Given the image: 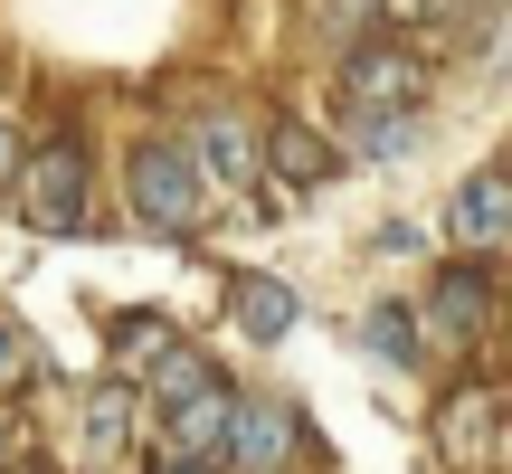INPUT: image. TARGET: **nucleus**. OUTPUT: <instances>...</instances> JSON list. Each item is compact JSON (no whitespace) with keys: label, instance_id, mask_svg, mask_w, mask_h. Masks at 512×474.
I'll list each match as a JSON object with an SVG mask.
<instances>
[{"label":"nucleus","instance_id":"f257e3e1","mask_svg":"<svg viewBox=\"0 0 512 474\" xmlns=\"http://www.w3.org/2000/svg\"><path fill=\"white\" fill-rule=\"evenodd\" d=\"M124 190H133V219L162 228V237H190V228L209 219V181L190 171L181 143H143V152H133V171H124Z\"/></svg>","mask_w":512,"mask_h":474},{"label":"nucleus","instance_id":"f03ea898","mask_svg":"<svg viewBox=\"0 0 512 474\" xmlns=\"http://www.w3.org/2000/svg\"><path fill=\"white\" fill-rule=\"evenodd\" d=\"M10 181H19V219H29V228H57V237L86 228V152H76V143L29 152Z\"/></svg>","mask_w":512,"mask_h":474},{"label":"nucleus","instance_id":"7ed1b4c3","mask_svg":"<svg viewBox=\"0 0 512 474\" xmlns=\"http://www.w3.org/2000/svg\"><path fill=\"white\" fill-rule=\"evenodd\" d=\"M342 105H351V114H399V105H427V57H418V48H361V38H351Z\"/></svg>","mask_w":512,"mask_h":474},{"label":"nucleus","instance_id":"20e7f679","mask_svg":"<svg viewBox=\"0 0 512 474\" xmlns=\"http://www.w3.org/2000/svg\"><path fill=\"white\" fill-rule=\"evenodd\" d=\"M484 323H494V266H484V256H465V266H446L437 294H427V332H437L446 351H475Z\"/></svg>","mask_w":512,"mask_h":474},{"label":"nucleus","instance_id":"39448f33","mask_svg":"<svg viewBox=\"0 0 512 474\" xmlns=\"http://www.w3.org/2000/svg\"><path fill=\"white\" fill-rule=\"evenodd\" d=\"M294 437H304V427H294L285 399H228V446H219V456L238 465V474H285L294 465Z\"/></svg>","mask_w":512,"mask_h":474},{"label":"nucleus","instance_id":"423d86ee","mask_svg":"<svg viewBox=\"0 0 512 474\" xmlns=\"http://www.w3.org/2000/svg\"><path fill=\"white\" fill-rule=\"evenodd\" d=\"M219 446H228V389H219V370H209L200 389H181V399L162 408V456L219 465Z\"/></svg>","mask_w":512,"mask_h":474},{"label":"nucleus","instance_id":"0eeeda50","mask_svg":"<svg viewBox=\"0 0 512 474\" xmlns=\"http://www.w3.org/2000/svg\"><path fill=\"white\" fill-rule=\"evenodd\" d=\"M181 152H190V171H200V181H219V190H256V181H266V171H256V133L238 124V114H209Z\"/></svg>","mask_w":512,"mask_h":474},{"label":"nucleus","instance_id":"6e6552de","mask_svg":"<svg viewBox=\"0 0 512 474\" xmlns=\"http://www.w3.org/2000/svg\"><path fill=\"white\" fill-rule=\"evenodd\" d=\"M256 171H266V181H285V190H323L342 162H332L323 133H304V124H266V133H256Z\"/></svg>","mask_w":512,"mask_h":474},{"label":"nucleus","instance_id":"1a4fd4ad","mask_svg":"<svg viewBox=\"0 0 512 474\" xmlns=\"http://www.w3.org/2000/svg\"><path fill=\"white\" fill-rule=\"evenodd\" d=\"M437 437H446V456H456V465H484V456H494V437H503V389L494 380L456 389V408L437 418Z\"/></svg>","mask_w":512,"mask_h":474},{"label":"nucleus","instance_id":"9d476101","mask_svg":"<svg viewBox=\"0 0 512 474\" xmlns=\"http://www.w3.org/2000/svg\"><path fill=\"white\" fill-rule=\"evenodd\" d=\"M456 237H465V247H475V256H494L503 237H512V181H503L494 162H484L475 181L456 190Z\"/></svg>","mask_w":512,"mask_h":474},{"label":"nucleus","instance_id":"9b49d317","mask_svg":"<svg viewBox=\"0 0 512 474\" xmlns=\"http://www.w3.org/2000/svg\"><path fill=\"white\" fill-rule=\"evenodd\" d=\"M133 437V380H105L86 389V418H76V465H114Z\"/></svg>","mask_w":512,"mask_h":474},{"label":"nucleus","instance_id":"f8f14e48","mask_svg":"<svg viewBox=\"0 0 512 474\" xmlns=\"http://www.w3.org/2000/svg\"><path fill=\"white\" fill-rule=\"evenodd\" d=\"M228 313H238L247 342H285L304 304H294V285H275V275H238V285H228Z\"/></svg>","mask_w":512,"mask_h":474},{"label":"nucleus","instance_id":"ddd939ff","mask_svg":"<svg viewBox=\"0 0 512 474\" xmlns=\"http://www.w3.org/2000/svg\"><path fill=\"white\" fill-rule=\"evenodd\" d=\"M361 342L380 351V361H399V370H418V351H427V342H418V313H408V304H370V313H361Z\"/></svg>","mask_w":512,"mask_h":474},{"label":"nucleus","instance_id":"4468645a","mask_svg":"<svg viewBox=\"0 0 512 474\" xmlns=\"http://www.w3.org/2000/svg\"><path fill=\"white\" fill-rule=\"evenodd\" d=\"M162 342H171V323H162V313H133V323H114V361H124V380H133V370H143Z\"/></svg>","mask_w":512,"mask_h":474},{"label":"nucleus","instance_id":"2eb2a0df","mask_svg":"<svg viewBox=\"0 0 512 474\" xmlns=\"http://www.w3.org/2000/svg\"><path fill=\"white\" fill-rule=\"evenodd\" d=\"M361 124V152L370 162H389V152H408V133H418V105H399V114H351Z\"/></svg>","mask_w":512,"mask_h":474},{"label":"nucleus","instance_id":"dca6fc26","mask_svg":"<svg viewBox=\"0 0 512 474\" xmlns=\"http://www.w3.org/2000/svg\"><path fill=\"white\" fill-rule=\"evenodd\" d=\"M380 10V0H313V19H323L332 38H361V19Z\"/></svg>","mask_w":512,"mask_h":474},{"label":"nucleus","instance_id":"f3484780","mask_svg":"<svg viewBox=\"0 0 512 474\" xmlns=\"http://www.w3.org/2000/svg\"><path fill=\"white\" fill-rule=\"evenodd\" d=\"M19 380H29V342H19V332L10 323H0V399H10V389Z\"/></svg>","mask_w":512,"mask_h":474},{"label":"nucleus","instance_id":"a211bd4d","mask_svg":"<svg viewBox=\"0 0 512 474\" xmlns=\"http://www.w3.org/2000/svg\"><path fill=\"white\" fill-rule=\"evenodd\" d=\"M19 465V418H10V399H0V474Z\"/></svg>","mask_w":512,"mask_h":474},{"label":"nucleus","instance_id":"6ab92c4d","mask_svg":"<svg viewBox=\"0 0 512 474\" xmlns=\"http://www.w3.org/2000/svg\"><path fill=\"white\" fill-rule=\"evenodd\" d=\"M10 171H19V133L0 124V181H10Z\"/></svg>","mask_w":512,"mask_h":474},{"label":"nucleus","instance_id":"aec40b11","mask_svg":"<svg viewBox=\"0 0 512 474\" xmlns=\"http://www.w3.org/2000/svg\"><path fill=\"white\" fill-rule=\"evenodd\" d=\"M152 474H209V465H181V456H162V465H152Z\"/></svg>","mask_w":512,"mask_h":474}]
</instances>
